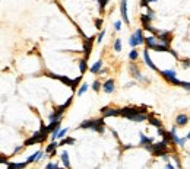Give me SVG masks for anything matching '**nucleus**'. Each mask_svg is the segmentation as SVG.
Wrapping results in <instances>:
<instances>
[{
	"label": "nucleus",
	"mask_w": 190,
	"mask_h": 169,
	"mask_svg": "<svg viewBox=\"0 0 190 169\" xmlns=\"http://www.w3.org/2000/svg\"><path fill=\"white\" fill-rule=\"evenodd\" d=\"M79 128H91V130L102 134V133H104V120H102V118H98V120L84 121V123L79 125Z\"/></svg>",
	"instance_id": "nucleus-1"
},
{
	"label": "nucleus",
	"mask_w": 190,
	"mask_h": 169,
	"mask_svg": "<svg viewBox=\"0 0 190 169\" xmlns=\"http://www.w3.org/2000/svg\"><path fill=\"white\" fill-rule=\"evenodd\" d=\"M140 114H146V106H142V108H121L120 110V115L125 118H129V120H133L135 117H138Z\"/></svg>",
	"instance_id": "nucleus-2"
},
{
	"label": "nucleus",
	"mask_w": 190,
	"mask_h": 169,
	"mask_svg": "<svg viewBox=\"0 0 190 169\" xmlns=\"http://www.w3.org/2000/svg\"><path fill=\"white\" fill-rule=\"evenodd\" d=\"M47 136H48V133H47L46 127L41 124V130L37 131V133H34V136L31 137V138H28L25 142V146H29V144H35V143H43L44 140L47 138Z\"/></svg>",
	"instance_id": "nucleus-3"
},
{
	"label": "nucleus",
	"mask_w": 190,
	"mask_h": 169,
	"mask_svg": "<svg viewBox=\"0 0 190 169\" xmlns=\"http://www.w3.org/2000/svg\"><path fill=\"white\" fill-rule=\"evenodd\" d=\"M162 76H164L168 82H171L173 84H176V86H180V80L176 77V70H162V72H159Z\"/></svg>",
	"instance_id": "nucleus-4"
},
{
	"label": "nucleus",
	"mask_w": 190,
	"mask_h": 169,
	"mask_svg": "<svg viewBox=\"0 0 190 169\" xmlns=\"http://www.w3.org/2000/svg\"><path fill=\"white\" fill-rule=\"evenodd\" d=\"M157 38L159 39V44H164V45H170L171 42V32L170 31H164V32H159L157 35Z\"/></svg>",
	"instance_id": "nucleus-5"
},
{
	"label": "nucleus",
	"mask_w": 190,
	"mask_h": 169,
	"mask_svg": "<svg viewBox=\"0 0 190 169\" xmlns=\"http://www.w3.org/2000/svg\"><path fill=\"white\" fill-rule=\"evenodd\" d=\"M50 77H53V79H57V80H60L61 83H65V84H67V86H70L72 88V84H73V80H70L69 77H66V76H60V74H54V73H47Z\"/></svg>",
	"instance_id": "nucleus-6"
},
{
	"label": "nucleus",
	"mask_w": 190,
	"mask_h": 169,
	"mask_svg": "<svg viewBox=\"0 0 190 169\" xmlns=\"http://www.w3.org/2000/svg\"><path fill=\"white\" fill-rule=\"evenodd\" d=\"M120 12H121V18H123V20H125V23H129L130 20H129V18H127V0H121Z\"/></svg>",
	"instance_id": "nucleus-7"
},
{
	"label": "nucleus",
	"mask_w": 190,
	"mask_h": 169,
	"mask_svg": "<svg viewBox=\"0 0 190 169\" xmlns=\"http://www.w3.org/2000/svg\"><path fill=\"white\" fill-rule=\"evenodd\" d=\"M95 39V37H91L84 41V50H85V59L89 57V52H91V48H92V41Z\"/></svg>",
	"instance_id": "nucleus-8"
},
{
	"label": "nucleus",
	"mask_w": 190,
	"mask_h": 169,
	"mask_svg": "<svg viewBox=\"0 0 190 169\" xmlns=\"http://www.w3.org/2000/svg\"><path fill=\"white\" fill-rule=\"evenodd\" d=\"M157 37L155 35H151V37H148V38H145V44H146V48L149 50V48H152L154 50V47L157 45V44H159V41H157Z\"/></svg>",
	"instance_id": "nucleus-9"
},
{
	"label": "nucleus",
	"mask_w": 190,
	"mask_h": 169,
	"mask_svg": "<svg viewBox=\"0 0 190 169\" xmlns=\"http://www.w3.org/2000/svg\"><path fill=\"white\" fill-rule=\"evenodd\" d=\"M101 112H102L104 117H116V115H120V110H114V108H102Z\"/></svg>",
	"instance_id": "nucleus-10"
},
{
	"label": "nucleus",
	"mask_w": 190,
	"mask_h": 169,
	"mask_svg": "<svg viewBox=\"0 0 190 169\" xmlns=\"http://www.w3.org/2000/svg\"><path fill=\"white\" fill-rule=\"evenodd\" d=\"M102 89H104L105 93H113V92H114V80H113V79L105 80L104 84H102Z\"/></svg>",
	"instance_id": "nucleus-11"
},
{
	"label": "nucleus",
	"mask_w": 190,
	"mask_h": 169,
	"mask_svg": "<svg viewBox=\"0 0 190 169\" xmlns=\"http://www.w3.org/2000/svg\"><path fill=\"white\" fill-rule=\"evenodd\" d=\"M143 59H145V63L151 67L152 70H155V72H158V69H157V66L152 63V60H151V57H149V50L148 48H145V51H143Z\"/></svg>",
	"instance_id": "nucleus-12"
},
{
	"label": "nucleus",
	"mask_w": 190,
	"mask_h": 169,
	"mask_svg": "<svg viewBox=\"0 0 190 169\" xmlns=\"http://www.w3.org/2000/svg\"><path fill=\"white\" fill-rule=\"evenodd\" d=\"M135 35V38H136V42H138V45L140 44H143L145 42V38H143V34H142V29H136V32L133 34Z\"/></svg>",
	"instance_id": "nucleus-13"
},
{
	"label": "nucleus",
	"mask_w": 190,
	"mask_h": 169,
	"mask_svg": "<svg viewBox=\"0 0 190 169\" xmlns=\"http://www.w3.org/2000/svg\"><path fill=\"white\" fill-rule=\"evenodd\" d=\"M187 121H189V117L187 115H183V114H180L177 118H176V123H177V125H186L187 124Z\"/></svg>",
	"instance_id": "nucleus-14"
},
{
	"label": "nucleus",
	"mask_w": 190,
	"mask_h": 169,
	"mask_svg": "<svg viewBox=\"0 0 190 169\" xmlns=\"http://www.w3.org/2000/svg\"><path fill=\"white\" fill-rule=\"evenodd\" d=\"M60 156H61V162H63V165H65V168L69 169V166H70V163H69V153H67L66 150H63Z\"/></svg>",
	"instance_id": "nucleus-15"
},
{
	"label": "nucleus",
	"mask_w": 190,
	"mask_h": 169,
	"mask_svg": "<svg viewBox=\"0 0 190 169\" xmlns=\"http://www.w3.org/2000/svg\"><path fill=\"white\" fill-rule=\"evenodd\" d=\"M28 165V163H12V162H7V168L6 169H24Z\"/></svg>",
	"instance_id": "nucleus-16"
},
{
	"label": "nucleus",
	"mask_w": 190,
	"mask_h": 169,
	"mask_svg": "<svg viewBox=\"0 0 190 169\" xmlns=\"http://www.w3.org/2000/svg\"><path fill=\"white\" fill-rule=\"evenodd\" d=\"M149 143H152V138H149V137H146L143 134V133H140V142H139V144L140 146H146V144H149Z\"/></svg>",
	"instance_id": "nucleus-17"
},
{
	"label": "nucleus",
	"mask_w": 190,
	"mask_h": 169,
	"mask_svg": "<svg viewBox=\"0 0 190 169\" xmlns=\"http://www.w3.org/2000/svg\"><path fill=\"white\" fill-rule=\"evenodd\" d=\"M57 146H59V144L56 143V142L50 143V144H48V146L46 147V153H47V155H50V153H54V152H56V147H57Z\"/></svg>",
	"instance_id": "nucleus-18"
},
{
	"label": "nucleus",
	"mask_w": 190,
	"mask_h": 169,
	"mask_svg": "<svg viewBox=\"0 0 190 169\" xmlns=\"http://www.w3.org/2000/svg\"><path fill=\"white\" fill-rule=\"evenodd\" d=\"M101 67H102V61L101 60H98L95 64L92 66L91 67V73H98V72H101Z\"/></svg>",
	"instance_id": "nucleus-19"
},
{
	"label": "nucleus",
	"mask_w": 190,
	"mask_h": 169,
	"mask_svg": "<svg viewBox=\"0 0 190 169\" xmlns=\"http://www.w3.org/2000/svg\"><path fill=\"white\" fill-rule=\"evenodd\" d=\"M154 50L158 51V52H159V51H168V52H170L171 48L168 45H164V44H157V45L154 47Z\"/></svg>",
	"instance_id": "nucleus-20"
},
{
	"label": "nucleus",
	"mask_w": 190,
	"mask_h": 169,
	"mask_svg": "<svg viewBox=\"0 0 190 169\" xmlns=\"http://www.w3.org/2000/svg\"><path fill=\"white\" fill-rule=\"evenodd\" d=\"M130 72H132V74H133V77L140 79V80H145V79L142 77V74L139 73V70H138V69H135V66H132V67H130Z\"/></svg>",
	"instance_id": "nucleus-21"
},
{
	"label": "nucleus",
	"mask_w": 190,
	"mask_h": 169,
	"mask_svg": "<svg viewBox=\"0 0 190 169\" xmlns=\"http://www.w3.org/2000/svg\"><path fill=\"white\" fill-rule=\"evenodd\" d=\"M170 133H171V138H173V142H174V143H176V144H178V143H180V138H178V137H177V134H176V127H173Z\"/></svg>",
	"instance_id": "nucleus-22"
},
{
	"label": "nucleus",
	"mask_w": 190,
	"mask_h": 169,
	"mask_svg": "<svg viewBox=\"0 0 190 169\" xmlns=\"http://www.w3.org/2000/svg\"><path fill=\"white\" fill-rule=\"evenodd\" d=\"M76 143V140L72 138V137H67V138H63L61 142H60V146H63V144H75Z\"/></svg>",
	"instance_id": "nucleus-23"
},
{
	"label": "nucleus",
	"mask_w": 190,
	"mask_h": 169,
	"mask_svg": "<svg viewBox=\"0 0 190 169\" xmlns=\"http://www.w3.org/2000/svg\"><path fill=\"white\" fill-rule=\"evenodd\" d=\"M79 69H80V73L86 72V69H88V66H86V59L80 60V63H79Z\"/></svg>",
	"instance_id": "nucleus-24"
},
{
	"label": "nucleus",
	"mask_w": 190,
	"mask_h": 169,
	"mask_svg": "<svg viewBox=\"0 0 190 169\" xmlns=\"http://www.w3.org/2000/svg\"><path fill=\"white\" fill-rule=\"evenodd\" d=\"M88 91V83H84L80 88H79V91H78V96H82L85 92Z\"/></svg>",
	"instance_id": "nucleus-25"
},
{
	"label": "nucleus",
	"mask_w": 190,
	"mask_h": 169,
	"mask_svg": "<svg viewBox=\"0 0 190 169\" xmlns=\"http://www.w3.org/2000/svg\"><path fill=\"white\" fill-rule=\"evenodd\" d=\"M149 123H151L152 125H155V127H158V128H161V121H159V120H157V118L149 117Z\"/></svg>",
	"instance_id": "nucleus-26"
},
{
	"label": "nucleus",
	"mask_w": 190,
	"mask_h": 169,
	"mask_svg": "<svg viewBox=\"0 0 190 169\" xmlns=\"http://www.w3.org/2000/svg\"><path fill=\"white\" fill-rule=\"evenodd\" d=\"M114 51H117V52L121 51V41H120V39H116V41H114Z\"/></svg>",
	"instance_id": "nucleus-27"
},
{
	"label": "nucleus",
	"mask_w": 190,
	"mask_h": 169,
	"mask_svg": "<svg viewBox=\"0 0 190 169\" xmlns=\"http://www.w3.org/2000/svg\"><path fill=\"white\" fill-rule=\"evenodd\" d=\"M138 51H136V50H132L130 51V54H129V59L132 60V61H135V60H138Z\"/></svg>",
	"instance_id": "nucleus-28"
},
{
	"label": "nucleus",
	"mask_w": 190,
	"mask_h": 169,
	"mask_svg": "<svg viewBox=\"0 0 190 169\" xmlns=\"http://www.w3.org/2000/svg\"><path fill=\"white\" fill-rule=\"evenodd\" d=\"M66 134H67V128H63V130L59 131V134H57V138H65Z\"/></svg>",
	"instance_id": "nucleus-29"
},
{
	"label": "nucleus",
	"mask_w": 190,
	"mask_h": 169,
	"mask_svg": "<svg viewBox=\"0 0 190 169\" xmlns=\"http://www.w3.org/2000/svg\"><path fill=\"white\" fill-rule=\"evenodd\" d=\"M98 3H99V10H104L107 3H108V0H98Z\"/></svg>",
	"instance_id": "nucleus-30"
},
{
	"label": "nucleus",
	"mask_w": 190,
	"mask_h": 169,
	"mask_svg": "<svg viewBox=\"0 0 190 169\" xmlns=\"http://www.w3.org/2000/svg\"><path fill=\"white\" fill-rule=\"evenodd\" d=\"M129 44H130L132 47H138V42H136V38H135V35L132 34V37H130V41H129Z\"/></svg>",
	"instance_id": "nucleus-31"
},
{
	"label": "nucleus",
	"mask_w": 190,
	"mask_h": 169,
	"mask_svg": "<svg viewBox=\"0 0 190 169\" xmlns=\"http://www.w3.org/2000/svg\"><path fill=\"white\" fill-rule=\"evenodd\" d=\"M99 86H101V84H99V82H98V80H95V82L92 83V89H94L95 92H98L99 91Z\"/></svg>",
	"instance_id": "nucleus-32"
},
{
	"label": "nucleus",
	"mask_w": 190,
	"mask_h": 169,
	"mask_svg": "<svg viewBox=\"0 0 190 169\" xmlns=\"http://www.w3.org/2000/svg\"><path fill=\"white\" fill-rule=\"evenodd\" d=\"M181 66H183V69L190 67V60H181Z\"/></svg>",
	"instance_id": "nucleus-33"
},
{
	"label": "nucleus",
	"mask_w": 190,
	"mask_h": 169,
	"mask_svg": "<svg viewBox=\"0 0 190 169\" xmlns=\"http://www.w3.org/2000/svg\"><path fill=\"white\" fill-rule=\"evenodd\" d=\"M140 7H145V9H148V7H149V3H148V0H140Z\"/></svg>",
	"instance_id": "nucleus-34"
},
{
	"label": "nucleus",
	"mask_w": 190,
	"mask_h": 169,
	"mask_svg": "<svg viewBox=\"0 0 190 169\" xmlns=\"http://www.w3.org/2000/svg\"><path fill=\"white\" fill-rule=\"evenodd\" d=\"M180 86H181V88H184V89H189V91H190V82H181V83H180Z\"/></svg>",
	"instance_id": "nucleus-35"
},
{
	"label": "nucleus",
	"mask_w": 190,
	"mask_h": 169,
	"mask_svg": "<svg viewBox=\"0 0 190 169\" xmlns=\"http://www.w3.org/2000/svg\"><path fill=\"white\" fill-rule=\"evenodd\" d=\"M114 29H116V31H120V29H121V22H120V20L114 22Z\"/></svg>",
	"instance_id": "nucleus-36"
},
{
	"label": "nucleus",
	"mask_w": 190,
	"mask_h": 169,
	"mask_svg": "<svg viewBox=\"0 0 190 169\" xmlns=\"http://www.w3.org/2000/svg\"><path fill=\"white\" fill-rule=\"evenodd\" d=\"M46 169H63V168H59V166H57V165H54V163H48Z\"/></svg>",
	"instance_id": "nucleus-37"
},
{
	"label": "nucleus",
	"mask_w": 190,
	"mask_h": 169,
	"mask_svg": "<svg viewBox=\"0 0 190 169\" xmlns=\"http://www.w3.org/2000/svg\"><path fill=\"white\" fill-rule=\"evenodd\" d=\"M95 26H97V29H101V26H102V19L95 20Z\"/></svg>",
	"instance_id": "nucleus-38"
},
{
	"label": "nucleus",
	"mask_w": 190,
	"mask_h": 169,
	"mask_svg": "<svg viewBox=\"0 0 190 169\" xmlns=\"http://www.w3.org/2000/svg\"><path fill=\"white\" fill-rule=\"evenodd\" d=\"M104 35H105V31H101V32H99V35L97 37V39H98L97 42H101V41H102V38H104Z\"/></svg>",
	"instance_id": "nucleus-39"
},
{
	"label": "nucleus",
	"mask_w": 190,
	"mask_h": 169,
	"mask_svg": "<svg viewBox=\"0 0 190 169\" xmlns=\"http://www.w3.org/2000/svg\"><path fill=\"white\" fill-rule=\"evenodd\" d=\"M158 134H159V136H162V137H165L168 133H167L165 130H162V128H158Z\"/></svg>",
	"instance_id": "nucleus-40"
},
{
	"label": "nucleus",
	"mask_w": 190,
	"mask_h": 169,
	"mask_svg": "<svg viewBox=\"0 0 190 169\" xmlns=\"http://www.w3.org/2000/svg\"><path fill=\"white\" fill-rule=\"evenodd\" d=\"M186 140H187V137H183V138H180V146H184V143H186Z\"/></svg>",
	"instance_id": "nucleus-41"
},
{
	"label": "nucleus",
	"mask_w": 190,
	"mask_h": 169,
	"mask_svg": "<svg viewBox=\"0 0 190 169\" xmlns=\"http://www.w3.org/2000/svg\"><path fill=\"white\" fill-rule=\"evenodd\" d=\"M165 169H174V166H173L171 163H167V168H165Z\"/></svg>",
	"instance_id": "nucleus-42"
},
{
	"label": "nucleus",
	"mask_w": 190,
	"mask_h": 169,
	"mask_svg": "<svg viewBox=\"0 0 190 169\" xmlns=\"http://www.w3.org/2000/svg\"><path fill=\"white\" fill-rule=\"evenodd\" d=\"M155 2H158V0H148V3H155Z\"/></svg>",
	"instance_id": "nucleus-43"
},
{
	"label": "nucleus",
	"mask_w": 190,
	"mask_h": 169,
	"mask_svg": "<svg viewBox=\"0 0 190 169\" xmlns=\"http://www.w3.org/2000/svg\"><path fill=\"white\" fill-rule=\"evenodd\" d=\"M187 140H190V133H189V134H187Z\"/></svg>",
	"instance_id": "nucleus-44"
}]
</instances>
